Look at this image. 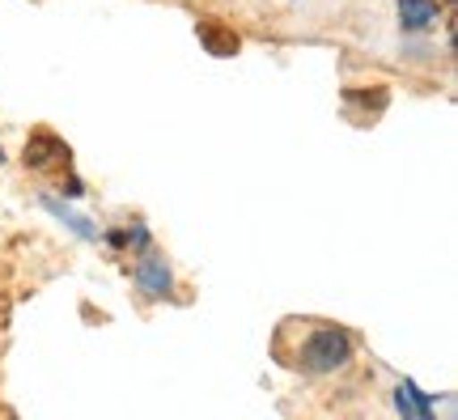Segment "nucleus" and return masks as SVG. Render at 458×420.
<instances>
[{
    "instance_id": "obj_1",
    "label": "nucleus",
    "mask_w": 458,
    "mask_h": 420,
    "mask_svg": "<svg viewBox=\"0 0 458 420\" xmlns=\"http://www.w3.org/2000/svg\"><path fill=\"white\" fill-rule=\"evenodd\" d=\"M306 378H331V373L348 370L357 361V336L340 323H323V319H306L301 336L293 344V356H280Z\"/></svg>"
},
{
    "instance_id": "obj_2",
    "label": "nucleus",
    "mask_w": 458,
    "mask_h": 420,
    "mask_svg": "<svg viewBox=\"0 0 458 420\" xmlns=\"http://www.w3.org/2000/svg\"><path fill=\"white\" fill-rule=\"evenodd\" d=\"M21 162L34 175H64V170H72V149H68L64 136H55L51 128H34L26 136Z\"/></svg>"
},
{
    "instance_id": "obj_3",
    "label": "nucleus",
    "mask_w": 458,
    "mask_h": 420,
    "mask_svg": "<svg viewBox=\"0 0 458 420\" xmlns=\"http://www.w3.org/2000/svg\"><path fill=\"white\" fill-rule=\"evenodd\" d=\"M131 285L136 293L145 297V302H165V297H174V268H170V259L162 251H140L136 263H131Z\"/></svg>"
},
{
    "instance_id": "obj_4",
    "label": "nucleus",
    "mask_w": 458,
    "mask_h": 420,
    "mask_svg": "<svg viewBox=\"0 0 458 420\" xmlns=\"http://www.w3.org/2000/svg\"><path fill=\"white\" fill-rule=\"evenodd\" d=\"M394 412L403 420H433V412H437V399L428 395V390H420L411 378H403V382H394Z\"/></svg>"
},
{
    "instance_id": "obj_5",
    "label": "nucleus",
    "mask_w": 458,
    "mask_h": 420,
    "mask_svg": "<svg viewBox=\"0 0 458 420\" xmlns=\"http://www.w3.org/2000/svg\"><path fill=\"white\" fill-rule=\"evenodd\" d=\"M442 21V4L437 0H399V30L403 34H425Z\"/></svg>"
},
{
    "instance_id": "obj_6",
    "label": "nucleus",
    "mask_w": 458,
    "mask_h": 420,
    "mask_svg": "<svg viewBox=\"0 0 458 420\" xmlns=\"http://www.w3.org/2000/svg\"><path fill=\"white\" fill-rule=\"evenodd\" d=\"M43 209H47L51 217H55V221H60L64 229H72V234H77L81 243H98V238H102V229L94 226L89 217H81V212L72 209V204H64L60 195H43Z\"/></svg>"
},
{
    "instance_id": "obj_7",
    "label": "nucleus",
    "mask_w": 458,
    "mask_h": 420,
    "mask_svg": "<svg viewBox=\"0 0 458 420\" xmlns=\"http://www.w3.org/2000/svg\"><path fill=\"white\" fill-rule=\"evenodd\" d=\"M196 34L208 56H221V60H225V56H238V51H242V39H238L233 26H225V21H199Z\"/></svg>"
},
{
    "instance_id": "obj_8",
    "label": "nucleus",
    "mask_w": 458,
    "mask_h": 420,
    "mask_svg": "<svg viewBox=\"0 0 458 420\" xmlns=\"http://www.w3.org/2000/svg\"><path fill=\"white\" fill-rule=\"evenodd\" d=\"M123 234H128V251H131V255H140V251H148V246H153V234H148L145 221H131Z\"/></svg>"
},
{
    "instance_id": "obj_9",
    "label": "nucleus",
    "mask_w": 458,
    "mask_h": 420,
    "mask_svg": "<svg viewBox=\"0 0 458 420\" xmlns=\"http://www.w3.org/2000/svg\"><path fill=\"white\" fill-rule=\"evenodd\" d=\"M60 195H64V200H81V195H85L81 175H72V170H64V175H60Z\"/></svg>"
},
{
    "instance_id": "obj_10",
    "label": "nucleus",
    "mask_w": 458,
    "mask_h": 420,
    "mask_svg": "<svg viewBox=\"0 0 458 420\" xmlns=\"http://www.w3.org/2000/svg\"><path fill=\"white\" fill-rule=\"evenodd\" d=\"M102 238H106L111 251H128V234H123V229H111V234H102Z\"/></svg>"
},
{
    "instance_id": "obj_11",
    "label": "nucleus",
    "mask_w": 458,
    "mask_h": 420,
    "mask_svg": "<svg viewBox=\"0 0 458 420\" xmlns=\"http://www.w3.org/2000/svg\"><path fill=\"white\" fill-rule=\"evenodd\" d=\"M4 158H9V153H4V145H0V162H4Z\"/></svg>"
}]
</instances>
